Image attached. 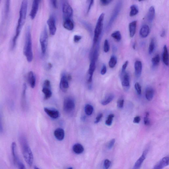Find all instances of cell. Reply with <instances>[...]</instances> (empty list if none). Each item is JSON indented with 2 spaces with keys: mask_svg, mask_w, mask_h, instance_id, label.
<instances>
[{
  "mask_svg": "<svg viewBox=\"0 0 169 169\" xmlns=\"http://www.w3.org/2000/svg\"><path fill=\"white\" fill-rule=\"evenodd\" d=\"M28 8V0H23L21 4L18 20L15 35L12 41V48L13 49L16 45L17 40L20 35L21 31L24 25L26 19Z\"/></svg>",
  "mask_w": 169,
  "mask_h": 169,
  "instance_id": "6da1fadb",
  "label": "cell"
},
{
  "mask_svg": "<svg viewBox=\"0 0 169 169\" xmlns=\"http://www.w3.org/2000/svg\"><path fill=\"white\" fill-rule=\"evenodd\" d=\"M19 141L25 162L28 165L31 166L33 163V155L26 139L24 136H21L19 138Z\"/></svg>",
  "mask_w": 169,
  "mask_h": 169,
  "instance_id": "7a4b0ae2",
  "label": "cell"
},
{
  "mask_svg": "<svg viewBox=\"0 0 169 169\" xmlns=\"http://www.w3.org/2000/svg\"><path fill=\"white\" fill-rule=\"evenodd\" d=\"M30 28L27 27L26 31L24 54L28 62H32L33 58L32 36Z\"/></svg>",
  "mask_w": 169,
  "mask_h": 169,
  "instance_id": "3957f363",
  "label": "cell"
},
{
  "mask_svg": "<svg viewBox=\"0 0 169 169\" xmlns=\"http://www.w3.org/2000/svg\"><path fill=\"white\" fill-rule=\"evenodd\" d=\"M105 16V14L103 13L98 18L94 31V37L93 39V47L98 42L101 33H102Z\"/></svg>",
  "mask_w": 169,
  "mask_h": 169,
  "instance_id": "277c9868",
  "label": "cell"
},
{
  "mask_svg": "<svg viewBox=\"0 0 169 169\" xmlns=\"http://www.w3.org/2000/svg\"><path fill=\"white\" fill-rule=\"evenodd\" d=\"M48 35L47 29L45 27L41 33L40 38L42 52L43 54L46 53L48 46Z\"/></svg>",
  "mask_w": 169,
  "mask_h": 169,
  "instance_id": "5b68a950",
  "label": "cell"
},
{
  "mask_svg": "<svg viewBox=\"0 0 169 169\" xmlns=\"http://www.w3.org/2000/svg\"><path fill=\"white\" fill-rule=\"evenodd\" d=\"M122 5V2L121 1H119L116 5L112 14L111 16L110 20H109L107 27V30H108L110 29L112 26L113 23L116 19L117 17H118V16L120 12Z\"/></svg>",
  "mask_w": 169,
  "mask_h": 169,
  "instance_id": "8992f818",
  "label": "cell"
},
{
  "mask_svg": "<svg viewBox=\"0 0 169 169\" xmlns=\"http://www.w3.org/2000/svg\"><path fill=\"white\" fill-rule=\"evenodd\" d=\"M12 154L13 161L14 164L20 169L25 168V166L18 157L16 151V145L15 142H13L11 145Z\"/></svg>",
  "mask_w": 169,
  "mask_h": 169,
  "instance_id": "52a82bcc",
  "label": "cell"
},
{
  "mask_svg": "<svg viewBox=\"0 0 169 169\" xmlns=\"http://www.w3.org/2000/svg\"><path fill=\"white\" fill-rule=\"evenodd\" d=\"M75 104L74 101L70 98H66L64 103V110L66 112L70 113L74 110Z\"/></svg>",
  "mask_w": 169,
  "mask_h": 169,
  "instance_id": "ba28073f",
  "label": "cell"
},
{
  "mask_svg": "<svg viewBox=\"0 0 169 169\" xmlns=\"http://www.w3.org/2000/svg\"><path fill=\"white\" fill-rule=\"evenodd\" d=\"M62 13L64 19H71L73 11L71 6L67 2L64 3L62 6Z\"/></svg>",
  "mask_w": 169,
  "mask_h": 169,
  "instance_id": "9c48e42d",
  "label": "cell"
},
{
  "mask_svg": "<svg viewBox=\"0 0 169 169\" xmlns=\"http://www.w3.org/2000/svg\"><path fill=\"white\" fill-rule=\"evenodd\" d=\"M47 23L50 35H55L57 30L56 20L53 16H51L49 17L47 20Z\"/></svg>",
  "mask_w": 169,
  "mask_h": 169,
  "instance_id": "30bf717a",
  "label": "cell"
},
{
  "mask_svg": "<svg viewBox=\"0 0 169 169\" xmlns=\"http://www.w3.org/2000/svg\"><path fill=\"white\" fill-rule=\"evenodd\" d=\"M121 78L122 86L125 89H128L130 86L129 77L128 74L126 71L121 72Z\"/></svg>",
  "mask_w": 169,
  "mask_h": 169,
  "instance_id": "8fae6325",
  "label": "cell"
},
{
  "mask_svg": "<svg viewBox=\"0 0 169 169\" xmlns=\"http://www.w3.org/2000/svg\"><path fill=\"white\" fill-rule=\"evenodd\" d=\"M41 0H33L32 9H31L30 13V18L33 20L35 18L38 11L39 4H40Z\"/></svg>",
  "mask_w": 169,
  "mask_h": 169,
  "instance_id": "7c38bea8",
  "label": "cell"
},
{
  "mask_svg": "<svg viewBox=\"0 0 169 169\" xmlns=\"http://www.w3.org/2000/svg\"><path fill=\"white\" fill-rule=\"evenodd\" d=\"M96 62L95 59H91V62L88 71V82L90 83H92L93 80V73L95 72L96 68Z\"/></svg>",
  "mask_w": 169,
  "mask_h": 169,
  "instance_id": "4fadbf2b",
  "label": "cell"
},
{
  "mask_svg": "<svg viewBox=\"0 0 169 169\" xmlns=\"http://www.w3.org/2000/svg\"><path fill=\"white\" fill-rule=\"evenodd\" d=\"M69 81L66 75L65 74L62 75L60 83V87L63 91H66L69 88Z\"/></svg>",
  "mask_w": 169,
  "mask_h": 169,
  "instance_id": "5bb4252c",
  "label": "cell"
},
{
  "mask_svg": "<svg viewBox=\"0 0 169 169\" xmlns=\"http://www.w3.org/2000/svg\"><path fill=\"white\" fill-rule=\"evenodd\" d=\"M169 164V158L166 157L163 158L154 166V169H160L167 166Z\"/></svg>",
  "mask_w": 169,
  "mask_h": 169,
  "instance_id": "9a60e30c",
  "label": "cell"
},
{
  "mask_svg": "<svg viewBox=\"0 0 169 169\" xmlns=\"http://www.w3.org/2000/svg\"><path fill=\"white\" fill-rule=\"evenodd\" d=\"M135 74L137 78H139L141 76L142 69V62L141 61H137L134 63Z\"/></svg>",
  "mask_w": 169,
  "mask_h": 169,
  "instance_id": "2e32d148",
  "label": "cell"
},
{
  "mask_svg": "<svg viewBox=\"0 0 169 169\" xmlns=\"http://www.w3.org/2000/svg\"><path fill=\"white\" fill-rule=\"evenodd\" d=\"M150 31L149 26L147 25H144L142 26L140 30V35L143 38H146L149 35Z\"/></svg>",
  "mask_w": 169,
  "mask_h": 169,
  "instance_id": "e0dca14e",
  "label": "cell"
},
{
  "mask_svg": "<svg viewBox=\"0 0 169 169\" xmlns=\"http://www.w3.org/2000/svg\"><path fill=\"white\" fill-rule=\"evenodd\" d=\"M137 21H134L129 23V30L130 37L132 38L134 37L136 33Z\"/></svg>",
  "mask_w": 169,
  "mask_h": 169,
  "instance_id": "ac0fdd59",
  "label": "cell"
},
{
  "mask_svg": "<svg viewBox=\"0 0 169 169\" xmlns=\"http://www.w3.org/2000/svg\"><path fill=\"white\" fill-rule=\"evenodd\" d=\"M147 153V151L146 150L143 152L141 156L138 160L134 166V169H139L141 167L142 163L145 159L146 157Z\"/></svg>",
  "mask_w": 169,
  "mask_h": 169,
  "instance_id": "d6986e66",
  "label": "cell"
},
{
  "mask_svg": "<svg viewBox=\"0 0 169 169\" xmlns=\"http://www.w3.org/2000/svg\"><path fill=\"white\" fill-rule=\"evenodd\" d=\"M63 26L67 30H72L74 27V23L71 19H64Z\"/></svg>",
  "mask_w": 169,
  "mask_h": 169,
  "instance_id": "ffe728a7",
  "label": "cell"
},
{
  "mask_svg": "<svg viewBox=\"0 0 169 169\" xmlns=\"http://www.w3.org/2000/svg\"><path fill=\"white\" fill-rule=\"evenodd\" d=\"M154 90L150 87H148L146 89L145 97L146 99L149 101H151L154 97Z\"/></svg>",
  "mask_w": 169,
  "mask_h": 169,
  "instance_id": "44dd1931",
  "label": "cell"
},
{
  "mask_svg": "<svg viewBox=\"0 0 169 169\" xmlns=\"http://www.w3.org/2000/svg\"><path fill=\"white\" fill-rule=\"evenodd\" d=\"M28 80L31 87L32 88H34L36 84V78L35 75L33 71H30L28 73Z\"/></svg>",
  "mask_w": 169,
  "mask_h": 169,
  "instance_id": "7402d4cb",
  "label": "cell"
},
{
  "mask_svg": "<svg viewBox=\"0 0 169 169\" xmlns=\"http://www.w3.org/2000/svg\"><path fill=\"white\" fill-rule=\"evenodd\" d=\"M44 110L47 114L51 118L57 119L59 117V113L58 111L51 110L47 108H45Z\"/></svg>",
  "mask_w": 169,
  "mask_h": 169,
  "instance_id": "603a6c76",
  "label": "cell"
},
{
  "mask_svg": "<svg viewBox=\"0 0 169 169\" xmlns=\"http://www.w3.org/2000/svg\"><path fill=\"white\" fill-rule=\"evenodd\" d=\"M54 136L59 140H63L64 137V132L63 129L58 128L56 129L54 132Z\"/></svg>",
  "mask_w": 169,
  "mask_h": 169,
  "instance_id": "cb8c5ba5",
  "label": "cell"
},
{
  "mask_svg": "<svg viewBox=\"0 0 169 169\" xmlns=\"http://www.w3.org/2000/svg\"><path fill=\"white\" fill-rule=\"evenodd\" d=\"M155 15V10L154 6H151L150 8L147 16V19L149 23H152L154 20Z\"/></svg>",
  "mask_w": 169,
  "mask_h": 169,
  "instance_id": "d4e9b609",
  "label": "cell"
},
{
  "mask_svg": "<svg viewBox=\"0 0 169 169\" xmlns=\"http://www.w3.org/2000/svg\"><path fill=\"white\" fill-rule=\"evenodd\" d=\"M168 53L167 46L165 45L163 47V60L166 66L169 65Z\"/></svg>",
  "mask_w": 169,
  "mask_h": 169,
  "instance_id": "484cf974",
  "label": "cell"
},
{
  "mask_svg": "<svg viewBox=\"0 0 169 169\" xmlns=\"http://www.w3.org/2000/svg\"><path fill=\"white\" fill-rule=\"evenodd\" d=\"M73 150L76 154H81L84 151V148L82 145L77 144L74 146Z\"/></svg>",
  "mask_w": 169,
  "mask_h": 169,
  "instance_id": "4316f807",
  "label": "cell"
},
{
  "mask_svg": "<svg viewBox=\"0 0 169 169\" xmlns=\"http://www.w3.org/2000/svg\"><path fill=\"white\" fill-rule=\"evenodd\" d=\"M27 90V86L25 83L23 85V91L22 95V108L25 109L26 106V91Z\"/></svg>",
  "mask_w": 169,
  "mask_h": 169,
  "instance_id": "83f0119b",
  "label": "cell"
},
{
  "mask_svg": "<svg viewBox=\"0 0 169 169\" xmlns=\"http://www.w3.org/2000/svg\"><path fill=\"white\" fill-rule=\"evenodd\" d=\"M114 98V96L113 94H109L106 96L104 100L101 101V103L103 105H107L112 101Z\"/></svg>",
  "mask_w": 169,
  "mask_h": 169,
  "instance_id": "f1b7e54d",
  "label": "cell"
},
{
  "mask_svg": "<svg viewBox=\"0 0 169 169\" xmlns=\"http://www.w3.org/2000/svg\"><path fill=\"white\" fill-rule=\"evenodd\" d=\"M42 91L45 95V100L48 99L51 97L52 95V92L50 89V88L43 87L42 90Z\"/></svg>",
  "mask_w": 169,
  "mask_h": 169,
  "instance_id": "f546056e",
  "label": "cell"
},
{
  "mask_svg": "<svg viewBox=\"0 0 169 169\" xmlns=\"http://www.w3.org/2000/svg\"><path fill=\"white\" fill-rule=\"evenodd\" d=\"M130 9L131 11L129 13V16L130 17L135 16L139 13V9L136 5H132L130 7Z\"/></svg>",
  "mask_w": 169,
  "mask_h": 169,
  "instance_id": "4dcf8cb0",
  "label": "cell"
},
{
  "mask_svg": "<svg viewBox=\"0 0 169 169\" xmlns=\"http://www.w3.org/2000/svg\"><path fill=\"white\" fill-rule=\"evenodd\" d=\"M117 60L116 57L114 56H112L109 62V66L111 69L114 68L117 64Z\"/></svg>",
  "mask_w": 169,
  "mask_h": 169,
  "instance_id": "1f68e13d",
  "label": "cell"
},
{
  "mask_svg": "<svg viewBox=\"0 0 169 169\" xmlns=\"http://www.w3.org/2000/svg\"><path fill=\"white\" fill-rule=\"evenodd\" d=\"M111 36L117 41L119 42L121 40L122 36L119 31H116L114 32L112 34Z\"/></svg>",
  "mask_w": 169,
  "mask_h": 169,
  "instance_id": "d6a6232c",
  "label": "cell"
},
{
  "mask_svg": "<svg viewBox=\"0 0 169 169\" xmlns=\"http://www.w3.org/2000/svg\"><path fill=\"white\" fill-rule=\"evenodd\" d=\"M160 59V57L159 54H157V55L152 58V62L153 67H157L159 65Z\"/></svg>",
  "mask_w": 169,
  "mask_h": 169,
  "instance_id": "836d02e7",
  "label": "cell"
},
{
  "mask_svg": "<svg viewBox=\"0 0 169 169\" xmlns=\"http://www.w3.org/2000/svg\"><path fill=\"white\" fill-rule=\"evenodd\" d=\"M85 113L87 115L90 116L93 113V106L91 105L88 104L86 105L85 108Z\"/></svg>",
  "mask_w": 169,
  "mask_h": 169,
  "instance_id": "e575fe53",
  "label": "cell"
},
{
  "mask_svg": "<svg viewBox=\"0 0 169 169\" xmlns=\"http://www.w3.org/2000/svg\"><path fill=\"white\" fill-rule=\"evenodd\" d=\"M11 0H6L5 6V14L6 16L8 15L10 9Z\"/></svg>",
  "mask_w": 169,
  "mask_h": 169,
  "instance_id": "d590c367",
  "label": "cell"
},
{
  "mask_svg": "<svg viewBox=\"0 0 169 169\" xmlns=\"http://www.w3.org/2000/svg\"><path fill=\"white\" fill-rule=\"evenodd\" d=\"M155 40L154 38L151 39L150 41L149 48V53L150 54H152L155 48Z\"/></svg>",
  "mask_w": 169,
  "mask_h": 169,
  "instance_id": "8d00e7d4",
  "label": "cell"
},
{
  "mask_svg": "<svg viewBox=\"0 0 169 169\" xmlns=\"http://www.w3.org/2000/svg\"><path fill=\"white\" fill-rule=\"evenodd\" d=\"M114 115L113 114H110L108 116V117L105 121V124L108 126H110L112 124L113 118Z\"/></svg>",
  "mask_w": 169,
  "mask_h": 169,
  "instance_id": "74e56055",
  "label": "cell"
},
{
  "mask_svg": "<svg viewBox=\"0 0 169 169\" xmlns=\"http://www.w3.org/2000/svg\"><path fill=\"white\" fill-rule=\"evenodd\" d=\"M135 89L137 93L139 95H140L141 93V85L138 82L136 83L134 85Z\"/></svg>",
  "mask_w": 169,
  "mask_h": 169,
  "instance_id": "f35d334b",
  "label": "cell"
},
{
  "mask_svg": "<svg viewBox=\"0 0 169 169\" xmlns=\"http://www.w3.org/2000/svg\"><path fill=\"white\" fill-rule=\"evenodd\" d=\"M110 46L109 45V42L107 40H106L105 41L104 45V51L105 53H107L110 50Z\"/></svg>",
  "mask_w": 169,
  "mask_h": 169,
  "instance_id": "ab89813d",
  "label": "cell"
},
{
  "mask_svg": "<svg viewBox=\"0 0 169 169\" xmlns=\"http://www.w3.org/2000/svg\"><path fill=\"white\" fill-rule=\"evenodd\" d=\"M149 113L148 112H147L146 116L144 118V122L145 125L148 126L150 124V122L149 118Z\"/></svg>",
  "mask_w": 169,
  "mask_h": 169,
  "instance_id": "60d3db41",
  "label": "cell"
},
{
  "mask_svg": "<svg viewBox=\"0 0 169 169\" xmlns=\"http://www.w3.org/2000/svg\"><path fill=\"white\" fill-rule=\"evenodd\" d=\"M94 0H87V3L88 4V7L87 10V13H89L90 10L93 6L94 3Z\"/></svg>",
  "mask_w": 169,
  "mask_h": 169,
  "instance_id": "b9f144b4",
  "label": "cell"
},
{
  "mask_svg": "<svg viewBox=\"0 0 169 169\" xmlns=\"http://www.w3.org/2000/svg\"><path fill=\"white\" fill-rule=\"evenodd\" d=\"M124 100L123 99H119L117 103V105L119 108H123L124 106Z\"/></svg>",
  "mask_w": 169,
  "mask_h": 169,
  "instance_id": "7bdbcfd3",
  "label": "cell"
},
{
  "mask_svg": "<svg viewBox=\"0 0 169 169\" xmlns=\"http://www.w3.org/2000/svg\"><path fill=\"white\" fill-rule=\"evenodd\" d=\"M115 139H113L110 140V141L109 142L107 145L108 148L109 149L112 148L114 144H115Z\"/></svg>",
  "mask_w": 169,
  "mask_h": 169,
  "instance_id": "ee69618b",
  "label": "cell"
},
{
  "mask_svg": "<svg viewBox=\"0 0 169 169\" xmlns=\"http://www.w3.org/2000/svg\"><path fill=\"white\" fill-rule=\"evenodd\" d=\"M111 165V162L110 161L106 159L104 162V165L105 168L108 169L110 167Z\"/></svg>",
  "mask_w": 169,
  "mask_h": 169,
  "instance_id": "f6af8a7d",
  "label": "cell"
},
{
  "mask_svg": "<svg viewBox=\"0 0 169 169\" xmlns=\"http://www.w3.org/2000/svg\"><path fill=\"white\" fill-rule=\"evenodd\" d=\"M101 3L103 6H107L112 2L113 0H100Z\"/></svg>",
  "mask_w": 169,
  "mask_h": 169,
  "instance_id": "bcb514c9",
  "label": "cell"
},
{
  "mask_svg": "<svg viewBox=\"0 0 169 169\" xmlns=\"http://www.w3.org/2000/svg\"><path fill=\"white\" fill-rule=\"evenodd\" d=\"M52 6L54 8L56 9L58 8V1L57 0H50Z\"/></svg>",
  "mask_w": 169,
  "mask_h": 169,
  "instance_id": "7dc6e473",
  "label": "cell"
},
{
  "mask_svg": "<svg viewBox=\"0 0 169 169\" xmlns=\"http://www.w3.org/2000/svg\"><path fill=\"white\" fill-rule=\"evenodd\" d=\"M3 132V126L2 124V116L1 111L0 110V133H2Z\"/></svg>",
  "mask_w": 169,
  "mask_h": 169,
  "instance_id": "c3c4849f",
  "label": "cell"
},
{
  "mask_svg": "<svg viewBox=\"0 0 169 169\" xmlns=\"http://www.w3.org/2000/svg\"><path fill=\"white\" fill-rule=\"evenodd\" d=\"M103 114L102 113H100L96 118L95 120V123L97 124L100 122L101 118L103 117Z\"/></svg>",
  "mask_w": 169,
  "mask_h": 169,
  "instance_id": "681fc988",
  "label": "cell"
},
{
  "mask_svg": "<svg viewBox=\"0 0 169 169\" xmlns=\"http://www.w3.org/2000/svg\"><path fill=\"white\" fill-rule=\"evenodd\" d=\"M128 64L129 62L128 61H126L125 62H124V63L123 64V66H122L121 72H123L126 71V70L127 68V66H128Z\"/></svg>",
  "mask_w": 169,
  "mask_h": 169,
  "instance_id": "f907efd6",
  "label": "cell"
},
{
  "mask_svg": "<svg viewBox=\"0 0 169 169\" xmlns=\"http://www.w3.org/2000/svg\"><path fill=\"white\" fill-rule=\"evenodd\" d=\"M81 38L82 37L81 36L78 35H75L74 37V41L75 43H77L81 40Z\"/></svg>",
  "mask_w": 169,
  "mask_h": 169,
  "instance_id": "816d5d0a",
  "label": "cell"
},
{
  "mask_svg": "<svg viewBox=\"0 0 169 169\" xmlns=\"http://www.w3.org/2000/svg\"><path fill=\"white\" fill-rule=\"evenodd\" d=\"M106 71H107L106 66L105 65H104L102 67V69H101L100 71L101 74L102 75H104L106 74Z\"/></svg>",
  "mask_w": 169,
  "mask_h": 169,
  "instance_id": "f5cc1de1",
  "label": "cell"
},
{
  "mask_svg": "<svg viewBox=\"0 0 169 169\" xmlns=\"http://www.w3.org/2000/svg\"><path fill=\"white\" fill-rule=\"evenodd\" d=\"M50 88V82L49 80H46L44 83V87Z\"/></svg>",
  "mask_w": 169,
  "mask_h": 169,
  "instance_id": "db71d44e",
  "label": "cell"
},
{
  "mask_svg": "<svg viewBox=\"0 0 169 169\" xmlns=\"http://www.w3.org/2000/svg\"><path fill=\"white\" fill-rule=\"evenodd\" d=\"M140 120H141V119H140V117L139 116H137L134 118L133 122L134 123H139Z\"/></svg>",
  "mask_w": 169,
  "mask_h": 169,
  "instance_id": "11a10c76",
  "label": "cell"
},
{
  "mask_svg": "<svg viewBox=\"0 0 169 169\" xmlns=\"http://www.w3.org/2000/svg\"><path fill=\"white\" fill-rule=\"evenodd\" d=\"M165 30H163L162 33H161V37H164L165 35Z\"/></svg>",
  "mask_w": 169,
  "mask_h": 169,
  "instance_id": "9f6ffc18",
  "label": "cell"
},
{
  "mask_svg": "<svg viewBox=\"0 0 169 169\" xmlns=\"http://www.w3.org/2000/svg\"><path fill=\"white\" fill-rule=\"evenodd\" d=\"M52 67V65L51 63H49L48 65V68L49 69H51Z\"/></svg>",
  "mask_w": 169,
  "mask_h": 169,
  "instance_id": "6f0895ef",
  "label": "cell"
},
{
  "mask_svg": "<svg viewBox=\"0 0 169 169\" xmlns=\"http://www.w3.org/2000/svg\"><path fill=\"white\" fill-rule=\"evenodd\" d=\"M136 44L134 43L133 45V48L134 49H136Z\"/></svg>",
  "mask_w": 169,
  "mask_h": 169,
  "instance_id": "680465c9",
  "label": "cell"
},
{
  "mask_svg": "<svg viewBox=\"0 0 169 169\" xmlns=\"http://www.w3.org/2000/svg\"><path fill=\"white\" fill-rule=\"evenodd\" d=\"M138 1H145V0H138Z\"/></svg>",
  "mask_w": 169,
  "mask_h": 169,
  "instance_id": "91938a15",
  "label": "cell"
},
{
  "mask_svg": "<svg viewBox=\"0 0 169 169\" xmlns=\"http://www.w3.org/2000/svg\"><path fill=\"white\" fill-rule=\"evenodd\" d=\"M1 0H0V4H1Z\"/></svg>",
  "mask_w": 169,
  "mask_h": 169,
  "instance_id": "94428289",
  "label": "cell"
}]
</instances>
